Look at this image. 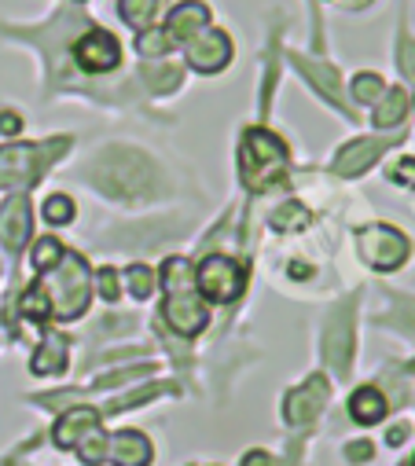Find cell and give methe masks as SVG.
I'll return each instance as SVG.
<instances>
[{"label":"cell","mask_w":415,"mask_h":466,"mask_svg":"<svg viewBox=\"0 0 415 466\" xmlns=\"http://www.w3.org/2000/svg\"><path fill=\"white\" fill-rule=\"evenodd\" d=\"M404 437H408V426H393V430H390V444H400Z\"/></svg>","instance_id":"obj_34"},{"label":"cell","mask_w":415,"mask_h":466,"mask_svg":"<svg viewBox=\"0 0 415 466\" xmlns=\"http://www.w3.org/2000/svg\"><path fill=\"white\" fill-rule=\"evenodd\" d=\"M386 411H390L386 397H382L379 390H371V386H364V390H357V393L349 397V415H353L360 426H375V422H382Z\"/></svg>","instance_id":"obj_15"},{"label":"cell","mask_w":415,"mask_h":466,"mask_svg":"<svg viewBox=\"0 0 415 466\" xmlns=\"http://www.w3.org/2000/svg\"><path fill=\"white\" fill-rule=\"evenodd\" d=\"M45 220H48V224H70V220H74V202H70L66 195H52V198L45 202Z\"/></svg>","instance_id":"obj_25"},{"label":"cell","mask_w":415,"mask_h":466,"mask_svg":"<svg viewBox=\"0 0 415 466\" xmlns=\"http://www.w3.org/2000/svg\"><path fill=\"white\" fill-rule=\"evenodd\" d=\"M92 430H99V411L96 408H74L59 419L56 426V444L59 448H77Z\"/></svg>","instance_id":"obj_13"},{"label":"cell","mask_w":415,"mask_h":466,"mask_svg":"<svg viewBox=\"0 0 415 466\" xmlns=\"http://www.w3.org/2000/svg\"><path fill=\"white\" fill-rule=\"evenodd\" d=\"M184 48H187V63L195 70H202V74H218L232 59V41L221 30H210V26H206L202 34H195Z\"/></svg>","instance_id":"obj_7"},{"label":"cell","mask_w":415,"mask_h":466,"mask_svg":"<svg viewBox=\"0 0 415 466\" xmlns=\"http://www.w3.org/2000/svg\"><path fill=\"white\" fill-rule=\"evenodd\" d=\"M404 110H408V96H404L400 88L382 92V96L375 99V126H379V129H393V126H400Z\"/></svg>","instance_id":"obj_17"},{"label":"cell","mask_w":415,"mask_h":466,"mask_svg":"<svg viewBox=\"0 0 415 466\" xmlns=\"http://www.w3.org/2000/svg\"><path fill=\"white\" fill-rule=\"evenodd\" d=\"M173 45H169V37H166V30H140V37H137V52L140 56H166Z\"/></svg>","instance_id":"obj_23"},{"label":"cell","mask_w":415,"mask_h":466,"mask_svg":"<svg viewBox=\"0 0 415 466\" xmlns=\"http://www.w3.org/2000/svg\"><path fill=\"white\" fill-rule=\"evenodd\" d=\"M107 441L111 437H103L99 430H92L81 444H77V455H81V462L85 466H96V462H103V459H107Z\"/></svg>","instance_id":"obj_21"},{"label":"cell","mask_w":415,"mask_h":466,"mask_svg":"<svg viewBox=\"0 0 415 466\" xmlns=\"http://www.w3.org/2000/svg\"><path fill=\"white\" fill-rule=\"evenodd\" d=\"M328 393H331V386H328V379L324 375H313L305 386H298L290 397H287V422H309L320 408H324V400H328Z\"/></svg>","instance_id":"obj_10"},{"label":"cell","mask_w":415,"mask_h":466,"mask_svg":"<svg viewBox=\"0 0 415 466\" xmlns=\"http://www.w3.org/2000/svg\"><path fill=\"white\" fill-rule=\"evenodd\" d=\"M107 459L115 466H147L151 462V441L137 430H122L107 441Z\"/></svg>","instance_id":"obj_12"},{"label":"cell","mask_w":415,"mask_h":466,"mask_svg":"<svg viewBox=\"0 0 415 466\" xmlns=\"http://www.w3.org/2000/svg\"><path fill=\"white\" fill-rule=\"evenodd\" d=\"M382 92H386V85H382L379 74H360V77L353 81V96H357V103H375Z\"/></svg>","instance_id":"obj_24"},{"label":"cell","mask_w":415,"mask_h":466,"mask_svg":"<svg viewBox=\"0 0 415 466\" xmlns=\"http://www.w3.org/2000/svg\"><path fill=\"white\" fill-rule=\"evenodd\" d=\"M99 287H103V290H99L103 298L115 301V298H118V272H115V268H103V272H99Z\"/></svg>","instance_id":"obj_29"},{"label":"cell","mask_w":415,"mask_h":466,"mask_svg":"<svg viewBox=\"0 0 415 466\" xmlns=\"http://www.w3.org/2000/svg\"><path fill=\"white\" fill-rule=\"evenodd\" d=\"M37 151L26 144H12L0 151V184L19 187V184H37Z\"/></svg>","instance_id":"obj_9"},{"label":"cell","mask_w":415,"mask_h":466,"mask_svg":"<svg viewBox=\"0 0 415 466\" xmlns=\"http://www.w3.org/2000/svg\"><path fill=\"white\" fill-rule=\"evenodd\" d=\"M155 8H158V0H122L118 15H122L133 30H147L151 19H155Z\"/></svg>","instance_id":"obj_19"},{"label":"cell","mask_w":415,"mask_h":466,"mask_svg":"<svg viewBox=\"0 0 415 466\" xmlns=\"http://www.w3.org/2000/svg\"><path fill=\"white\" fill-rule=\"evenodd\" d=\"M324 353H328V360L335 364V368H346L349 364V345H353V334H349V323L346 319H339V323H331L328 327V338H324Z\"/></svg>","instance_id":"obj_18"},{"label":"cell","mask_w":415,"mask_h":466,"mask_svg":"<svg viewBox=\"0 0 415 466\" xmlns=\"http://www.w3.org/2000/svg\"><path fill=\"white\" fill-rule=\"evenodd\" d=\"M287 169V147L276 133L268 129H247L243 144H239V173L243 184L250 191H265L268 184H276Z\"/></svg>","instance_id":"obj_2"},{"label":"cell","mask_w":415,"mask_h":466,"mask_svg":"<svg viewBox=\"0 0 415 466\" xmlns=\"http://www.w3.org/2000/svg\"><path fill=\"white\" fill-rule=\"evenodd\" d=\"M74 56H77V66L88 70V74H107L122 63V45L107 34V30H88L77 45H74Z\"/></svg>","instance_id":"obj_6"},{"label":"cell","mask_w":415,"mask_h":466,"mask_svg":"<svg viewBox=\"0 0 415 466\" xmlns=\"http://www.w3.org/2000/svg\"><path fill=\"white\" fill-rule=\"evenodd\" d=\"M206 26H210V8L198 5V0H184V5H177L166 19V37L169 45H187L195 34H202Z\"/></svg>","instance_id":"obj_8"},{"label":"cell","mask_w":415,"mask_h":466,"mask_svg":"<svg viewBox=\"0 0 415 466\" xmlns=\"http://www.w3.org/2000/svg\"><path fill=\"white\" fill-rule=\"evenodd\" d=\"M162 287H166V319L173 330H180L184 338L198 334L210 319L206 312V301L195 287V268L180 258H169L162 268Z\"/></svg>","instance_id":"obj_1"},{"label":"cell","mask_w":415,"mask_h":466,"mask_svg":"<svg viewBox=\"0 0 415 466\" xmlns=\"http://www.w3.org/2000/svg\"><path fill=\"white\" fill-rule=\"evenodd\" d=\"M30 368H34L37 375H59V371L66 368V341H63L59 334H48L45 345L37 349V357H34Z\"/></svg>","instance_id":"obj_16"},{"label":"cell","mask_w":415,"mask_h":466,"mask_svg":"<svg viewBox=\"0 0 415 466\" xmlns=\"http://www.w3.org/2000/svg\"><path fill=\"white\" fill-rule=\"evenodd\" d=\"M357 247H360V254H364V261L371 268H397L408 258V239L400 236L397 228H382V224L364 228Z\"/></svg>","instance_id":"obj_5"},{"label":"cell","mask_w":415,"mask_h":466,"mask_svg":"<svg viewBox=\"0 0 415 466\" xmlns=\"http://www.w3.org/2000/svg\"><path fill=\"white\" fill-rule=\"evenodd\" d=\"M309 220H313V217H309V209H301L298 202H287V206H279V209L272 213V228H276V231H298V228H305Z\"/></svg>","instance_id":"obj_20"},{"label":"cell","mask_w":415,"mask_h":466,"mask_svg":"<svg viewBox=\"0 0 415 466\" xmlns=\"http://www.w3.org/2000/svg\"><path fill=\"white\" fill-rule=\"evenodd\" d=\"M23 129V122L15 118V114H0V133H8V137H15Z\"/></svg>","instance_id":"obj_32"},{"label":"cell","mask_w":415,"mask_h":466,"mask_svg":"<svg viewBox=\"0 0 415 466\" xmlns=\"http://www.w3.org/2000/svg\"><path fill=\"white\" fill-rule=\"evenodd\" d=\"M400 52H404V56H400V70L415 81V45H411V41H404V48H400Z\"/></svg>","instance_id":"obj_30"},{"label":"cell","mask_w":415,"mask_h":466,"mask_svg":"<svg viewBox=\"0 0 415 466\" xmlns=\"http://www.w3.org/2000/svg\"><path fill=\"white\" fill-rule=\"evenodd\" d=\"M386 147H390V144H382V140H357V144H349V147L335 158V173H342V177H357V173H364Z\"/></svg>","instance_id":"obj_14"},{"label":"cell","mask_w":415,"mask_h":466,"mask_svg":"<svg viewBox=\"0 0 415 466\" xmlns=\"http://www.w3.org/2000/svg\"><path fill=\"white\" fill-rule=\"evenodd\" d=\"M298 66H301V70H305L309 77L317 81V88H324V92H328V96H331V99L339 103V74H335L331 66H317V63H305V59H301Z\"/></svg>","instance_id":"obj_22"},{"label":"cell","mask_w":415,"mask_h":466,"mask_svg":"<svg viewBox=\"0 0 415 466\" xmlns=\"http://www.w3.org/2000/svg\"><path fill=\"white\" fill-rule=\"evenodd\" d=\"M243 466H272V459H268V451H247Z\"/></svg>","instance_id":"obj_33"},{"label":"cell","mask_w":415,"mask_h":466,"mask_svg":"<svg viewBox=\"0 0 415 466\" xmlns=\"http://www.w3.org/2000/svg\"><path fill=\"white\" fill-rule=\"evenodd\" d=\"M290 276H294V279H298V276L305 279V276H309V268H305V265H290Z\"/></svg>","instance_id":"obj_35"},{"label":"cell","mask_w":415,"mask_h":466,"mask_svg":"<svg viewBox=\"0 0 415 466\" xmlns=\"http://www.w3.org/2000/svg\"><path fill=\"white\" fill-rule=\"evenodd\" d=\"M346 455H349L353 462H368V459H371V444H364V441H360V444H349Z\"/></svg>","instance_id":"obj_31"},{"label":"cell","mask_w":415,"mask_h":466,"mask_svg":"<svg viewBox=\"0 0 415 466\" xmlns=\"http://www.w3.org/2000/svg\"><path fill=\"white\" fill-rule=\"evenodd\" d=\"M243 283H247V272L232 258H206L195 268V287L202 301H236L243 294Z\"/></svg>","instance_id":"obj_4"},{"label":"cell","mask_w":415,"mask_h":466,"mask_svg":"<svg viewBox=\"0 0 415 466\" xmlns=\"http://www.w3.org/2000/svg\"><path fill=\"white\" fill-rule=\"evenodd\" d=\"M0 239H5L8 250H23L30 239V202L23 195L8 198L5 209H0Z\"/></svg>","instance_id":"obj_11"},{"label":"cell","mask_w":415,"mask_h":466,"mask_svg":"<svg viewBox=\"0 0 415 466\" xmlns=\"http://www.w3.org/2000/svg\"><path fill=\"white\" fill-rule=\"evenodd\" d=\"M390 180H393V184H404V187H415V158H400V162L390 169Z\"/></svg>","instance_id":"obj_28"},{"label":"cell","mask_w":415,"mask_h":466,"mask_svg":"<svg viewBox=\"0 0 415 466\" xmlns=\"http://www.w3.org/2000/svg\"><path fill=\"white\" fill-rule=\"evenodd\" d=\"M59 258H63V247H59L56 239H41V243L34 247V268H37V272H48Z\"/></svg>","instance_id":"obj_26"},{"label":"cell","mask_w":415,"mask_h":466,"mask_svg":"<svg viewBox=\"0 0 415 466\" xmlns=\"http://www.w3.org/2000/svg\"><path fill=\"white\" fill-rule=\"evenodd\" d=\"M129 287H133V294H137V298H147V294H151V287H155V276H151V268H144V265H133V268H129Z\"/></svg>","instance_id":"obj_27"},{"label":"cell","mask_w":415,"mask_h":466,"mask_svg":"<svg viewBox=\"0 0 415 466\" xmlns=\"http://www.w3.org/2000/svg\"><path fill=\"white\" fill-rule=\"evenodd\" d=\"M52 268H56V276L48 279L52 290L37 283V287L45 290V298H48L52 316H59V319H74V316H81L85 305H88V268H85V261H81L77 254L63 250V258H59ZM52 268H48V272H52Z\"/></svg>","instance_id":"obj_3"}]
</instances>
